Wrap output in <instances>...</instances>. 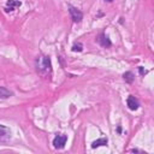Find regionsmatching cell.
I'll list each match as a JSON object with an SVG mask.
<instances>
[{
	"label": "cell",
	"mask_w": 154,
	"mask_h": 154,
	"mask_svg": "<svg viewBox=\"0 0 154 154\" xmlns=\"http://www.w3.org/2000/svg\"><path fill=\"white\" fill-rule=\"evenodd\" d=\"M35 67L40 76L49 78L52 75V61L48 55H38L35 60Z\"/></svg>",
	"instance_id": "cell-1"
},
{
	"label": "cell",
	"mask_w": 154,
	"mask_h": 154,
	"mask_svg": "<svg viewBox=\"0 0 154 154\" xmlns=\"http://www.w3.org/2000/svg\"><path fill=\"white\" fill-rule=\"evenodd\" d=\"M66 141H67V136L65 134H58L53 140V146L57 149H63L65 147Z\"/></svg>",
	"instance_id": "cell-2"
},
{
	"label": "cell",
	"mask_w": 154,
	"mask_h": 154,
	"mask_svg": "<svg viewBox=\"0 0 154 154\" xmlns=\"http://www.w3.org/2000/svg\"><path fill=\"white\" fill-rule=\"evenodd\" d=\"M69 13H70V16H71V19H72L75 23H79V22L82 20V18H83V13H82L79 10L75 8V7H70V8H69Z\"/></svg>",
	"instance_id": "cell-3"
},
{
	"label": "cell",
	"mask_w": 154,
	"mask_h": 154,
	"mask_svg": "<svg viewBox=\"0 0 154 154\" xmlns=\"http://www.w3.org/2000/svg\"><path fill=\"white\" fill-rule=\"evenodd\" d=\"M11 130L5 126V125H1L0 124V142H6L11 138Z\"/></svg>",
	"instance_id": "cell-4"
},
{
	"label": "cell",
	"mask_w": 154,
	"mask_h": 154,
	"mask_svg": "<svg viewBox=\"0 0 154 154\" xmlns=\"http://www.w3.org/2000/svg\"><path fill=\"white\" fill-rule=\"evenodd\" d=\"M126 105H128V107H129L131 111H136V109L140 107V102H138V100H137L135 96H132V95H130V96L128 97V100H126Z\"/></svg>",
	"instance_id": "cell-5"
},
{
	"label": "cell",
	"mask_w": 154,
	"mask_h": 154,
	"mask_svg": "<svg viewBox=\"0 0 154 154\" xmlns=\"http://www.w3.org/2000/svg\"><path fill=\"white\" fill-rule=\"evenodd\" d=\"M19 6H20V1H18V0H7V4L5 6V11L6 12H12Z\"/></svg>",
	"instance_id": "cell-6"
},
{
	"label": "cell",
	"mask_w": 154,
	"mask_h": 154,
	"mask_svg": "<svg viewBox=\"0 0 154 154\" xmlns=\"http://www.w3.org/2000/svg\"><path fill=\"white\" fill-rule=\"evenodd\" d=\"M97 42H99L102 47H109V46L112 45V42L109 41L108 36H106L105 34H100V35L97 36Z\"/></svg>",
	"instance_id": "cell-7"
},
{
	"label": "cell",
	"mask_w": 154,
	"mask_h": 154,
	"mask_svg": "<svg viewBox=\"0 0 154 154\" xmlns=\"http://www.w3.org/2000/svg\"><path fill=\"white\" fill-rule=\"evenodd\" d=\"M107 142H108V140L106 137H101V138H99V140H96L91 143V148H97V147H101V146H106Z\"/></svg>",
	"instance_id": "cell-8"
},
{
	"label": "cell",
	"mask_w": 154,
	"mask_h": 154,
	"mask_svg": "<svg viewBox=\"0 0 154 154\" xmlns=\"http://www.w3.org/2000/svg\"><path fill=\"white\" fill-rule=\"evenodd\" d=\"M10 96H12V91H10L5 87H0V99H7Z\"/></svg>",
	"instance_id": "cell-9"
},
{
	"label": "cell",
	"mask_w": 154,
	"mask_h": 154,
	"mask_svg": "<svg viewBox=\"0 0 154 154\" xmlns=\"http://www.w3.org/2000/svg\"><path fill=\"white\" fill-rule=\"evenodd\" d=\"M123 78H124V81H125V82H128V83H132V82H134V79H135V76H134V73H132V72L128 71V72H125V73L123 75Z\"/></svg>",
	"instance_id": "cell-10"
},
{
	"label": "cell",
	"mask_w": 154,
	"mask_h": 154,
	"mask_svg": "<svg viewBox=\"0 0 154 154\" xmlns=\"http://www.w3.org/2000/svg\"><path fill=\"white\" fill-rule=\"evenodd\" d=\"M82 49H83L82 43H75V45L72 46V51H73V52H81Z\"/></svg>",
	"instance_id": "cell-11"
},
{
	"label": "cell",
	"mask_w": 154,
	"mask_h": 154,
	"mask_svg": "<svg viewBox=\"0 0 154 154\" xmlns=\"http://www.w3.org/2000/svg\"><path fill=\"white\" fill-rule=\"evenodd\" d=\"M105 1H113V0H105Z\"/></svg>",
	"instance_id": "cell-12"
}]
</instances>
